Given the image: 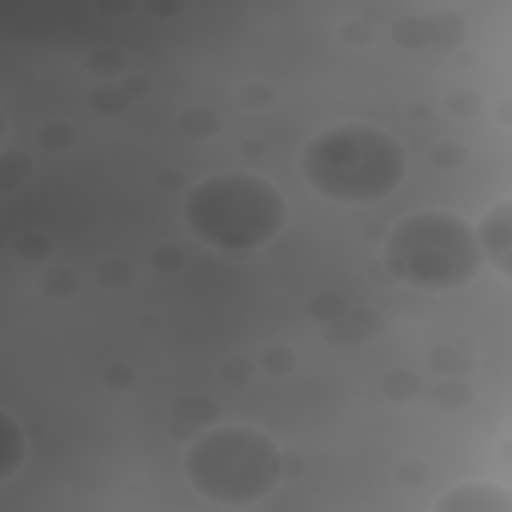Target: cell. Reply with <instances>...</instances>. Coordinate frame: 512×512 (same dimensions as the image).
<instances>
[{
	"mask_svg": "<svg viewBox=\"0 0 512 512\" xmlns=\"http://www.w3.org/2000/svg\"><path fill=\"white\" fill-rule=\"evenodd\" d=\"M468 20L460 8H416L392 20V40L408 52H448L464 40Z\"/></svg>",
	"mask_w": 512,
	"mask_h": 512,
	"instance_id": "5b68a950",
	"label": "cell"
},
{
	"mask_svg": "<svg viewBox=\"0 0 512 512\" xmlns=\"http://www.w3.org/2000/svg\"><path fill=\"white\" fill-rule=\"evenodd\" d=\"M148 256H152V268H156V272H180V268H184V252H180L176 244H160V248H152Z\"/></svg>",
	"mask_w": 512,
	"mask_h": 512,
	"instance_id": "44dd1931",
	"label": "cell"
},
{
	"mask_svg": "<svg viewBox=\"0 0 512 512\" xmlns=\"http://www.w3.org/2000/svg\"><path fill=\"white\" fill-rule=\"evenodd\" d=\"M184 224L200 244L224 256H248L284 232L288 200L260 172H212L188 188Z\"/></svg>",
	"mask_w": 512,
	"mask_h": 512,
	"instance_id": "7a4b0ae2",
	"label": "cell"
},
{
	"mask_svg": "<svg viewBox=\"0 0 512 512\" xmlns=\"http://www.w3.org/2000/svg\"><path fill=\"white\" fill-rule=\"evenodd\" d=\"M220 128H224V120H220V112H216V108H208V104H196V108L180 112V132H184V136L208 140V136H216Z\"/></svg>",
	"mask_w": 512,
	"mask_h": 512,
	"instance_id": "8fae6325",
	"label": "cell"
},
{
	"mask_svg": "<svg viewBox=\"0 0 512 512\" xmlns=\"http://www.w3.org/2000/svg\"><path fill=\"white\" fill-rule=\"evenodd\" d=\"M432 512H512V488L496 480H460L432 500Z\"/></svg>",
	"mask_w": 512,
	"mask_h": 512,
	"instance_id": "52a82bcc",
	"label": "cell"
},
{
	"mask_svg": "<svg viewBox=\"0 0 512 512\" xmlns=\"http://www.w3.org/2000/svg\"><path fill=\"white\" fill-rule=\"evenodd\" d=\"M432 396H436V404H448V408H464V404L472 400V392H468V384H464V380H444Z\"/></svg>",
	"mask_w": 512,
	"mask_h": 512,
	"instance_id": "ffe728a7",
	"label": "cell"
},
{
	"mask_svg": "<svg viewBox=\"0 0 512 512\" xmlns=\"http://www.w3.org/2000/svg\"><path fill=\"white\" fill-rule=\"evenodd\" d=\"M428 364H432V372L444 380H464L468 376V368H472V352H468V344H460V340H452V344H436L432 352H428Z\"/></svg>",
	"mask_w": 512,
	"mask_h": 512,
	"instance_id": "30bf717a",
	"label": "cell"
},
{
	"mask_svg": "<svg viewBox=\"0 0 512 512\" xmlns=\"http://www.w3.org/2000/svg\"><path fill=\"white\" fill-rule=\"evenodd\" d=\"M504 460H512V440H504Z\"/></svg>",
	"mask_w": 512,
	"mask_h": 512,
	"instance_id": "f1b7e54d",
	"label": "cell"
},
{
	"mask_svg": "<svg viewBox=\"0 0 512 512\" xmlns=\"http://www.w3.org/2000/svg\"><path fill=\"white\" fill-rule=\"evenodd\" d=\"M476 240H480L484 264H492L504 280H512V196L484 208L476 224Z\"/></svg>",
	"mask_w": 512,
	"mask_h": 512,
	"instance_id": "8992f818",
	"label": "cell"
},
{
	"mask_svg": "<svg viewBox=\"0 0 512 512\" xmlns=\"http://www.w3.org/2000/svg\"><path fill=\"white\" fill-rule=\"evenodd\" d=\"M96 284L100 288H112V292L128 288L132 284V264L124 256H100L96 260Z\"/></svg>",
	"mask_w": 512,
	"mask_h": 512,
	"instance_id": "7c38bea8",
	"label": "cell"
},
{
	"mask_svg": "<svg viewBox=\"0 0 512 512\" xmlns=\"http://www.w3.org/2000/svg\"><path fill=\"white\" fill-rule=\"evenodd\" d=\"M128 92L124 88H116V84H100V88H92V96H88V108L96 112V116H120L124 108H128Z\"/></svg>",
	"mask_w": 512,
	"mask_h": 512,
	"instance_id": "5bb4252c",
	"label": "cell"
},
{
	"mask_svg": "<svg viewBox=\"0 0 512 512\" xmlns=\"http://www.w3.org/2000/svg\"><path fill=\"white\" fill-rule=\"evenodd\" d=\"M104 384H108V388H128V384H132V368H124V364L104 368Z\"/></svg>",
	"mask_w": 512,
	"mask_h": 512,
	"instance_id": "4316f807",
	"label": "cell"
},
{
	"mask_svg": "<svg viewBox=\"0 0 512 512\" xmlns=\"http://www.w3.org/2000/svg\"><path fill=\"white\" fill-rule=\"evenodd\" d=\"M256 368H264L268 376H288L296 368V352L284 348V344H268L256 352Z\"/></svg>",
	"mask_w": 512,
	"mask_h": 512,
	"instance_id": "e0dca14e",
	"label": "cell"
},
{
	"mask_svg": "<svg viewBox=\"0 0 512 512\" xmlns=\"http://www.w3.org/2000/svg\"><path fill=\"white\" fill-rule=\"evenodd\" d=\"M240 104L244 108H268L272 104V88L268 84H244L240 88Z\"/></svg>",
	"mask_w": 512,
	"mask_h": 512,
	"instance_id": "cb8c5ba5",
	"label": "cell"
},
{
	"mask_svg": "<svg viewBox=\"0 0 512 512\" xmlns=\"http://www.w3.org/2000/svg\"><path fill=\"white\" fill-rule=\"evenodd\" d=\"M384 396H388V400H408V396H416V376H412V372H392V376L384 380Z\"/></svg>",
	"mask_w": 512,
	"mask_h": 512,
	"instance_id": "7402d4cb",
	"label": "cell"
},
{
	"mask_svg": "<svg viewBox=\"0 0 512 512\" xmlns=\"http://www.w3.org/2000/svg\"><path fill=\"white\" fill-rule=\"evenodd\" d=\"M304 184L336 204H376L392 196L408 176L404 144L376 124H332L300 148Z\"/></svg>",
	"mask_w": 512,
	"mask_h": 512,
	"instance_id": "6da1fadb",
	"label": "cell"
},
{
	"mask_svg": "<svg viewBox=\"0 0 512 512\" xmlns=\"http://www.w3.org/2000/svg\"><path fill=\"white\" fill-rule=\"evenodd\" d=\"M12 248H16L20 260H44V256H52V240L44 232H24V236H16Z\"/></svg>",
	"mask_w": 512,
	"mask_h": 512,
	"instance_id": "d6986e66",
	"label": "cell"
},
{
	"mask_svg": "<svg viewBox=\"0 0 512 512\" xmlns=\"http://www.w3.org/2000/svg\"><path fill=\"white\" fill-rule=\"evenodd\" d=\"M448 108H452L456 116H472V112H480V96H476V92H452V96H448Z\"/></svg>",
	"mask_w": 512,
	"mask_h": 512,
	"instance_id": "484cf974",
	"label": "cell"
},
{
	"mask_svg": "<svg viewBox=\"0 0 512 512\" xmlns=\"http://www.w3.org/2000/svg\"><path fill=\"white\" fill-rule=\"evenodd\" d=\"M252 368H256V360H228V364H220V376L228 380V384H248V376H252Z\"/></svg>",
	"mask_w": 512,
	"mask_h": 512,
	"instance_id": "d4e9b609",
	"label": "cell"
},
{
	"mask_svg": "<svg viewBox=\"0 0 512 512\" xmlns=\"http://www.w3.org/2000/svg\"><path fill=\"white\" fill-rule=\"evenodd\" d=\"M380 260L392 280L424 292L464 288L484 264L476 228L444 208H420L400 216L384 236Z\"/></svg>",
	"mask_w": 512,
	"mask_h": 512,
	"instance_id": "277c9868",
	"label": "cell"
},
{
	"mask_svg": "<svg viewBox=\"0 0 512 512\" xmlns=\"http://www.w3.org/2000/svg\"><path fill=\"white\" fill-rule=\"evenodd\" d=\"M88 68H92V72H100V76L112 84V76L128 68V56H124L120 48H96V52L88 56Z\"/></svg>",
	"mask_w": 512,
	"mask_h": 512,
	"instance_id": "ac0fdd59",
	"label": "cell"
},
{
	"mask_svg": "<svg viewBox=\"0 0 512 512\" xmlns=\"http://www.w3.org/2000/svg\"><path fill=\"white\" fill-rule=\"evenodd\" d=\"M40 288H44V296H52V300H60V296H76L80 276H76L72 268L52 264V268H44V272H40Z\"/></svg>",
	"mask_w": 512,
	"mask_h": 512,
	"instance_id": "9a60e30c",
	"label": "cell"
},
{
	"mask_svg": "<svg viewBox=\"0 0 512 512\" xmlns=\"http://www.w3.org/2000/svg\"><path fill=\"white\" fill-rule=\"evenodd\" d=\"M36 144H40L44 152H64V148L76 144V124H68V120H48V124L36 128Z\"/></svg>",
	"mask_w": 512,
	"mask_h": 512,
	"instance_id": "4fadbf2b",
	"label": "cell"
},
{
	"mask_svg": "<svg viewBox=\"0 0 512 512\" xmlns=\"http://www.w3.org/2000/svg\"><path fill=\"white\" fill-rule=\"evenodd\" d=\"M28 456V436L12 412H0V480H12L24 468Z\"/></svg>",
	"mask_w": 512,
	"mask_h": 512,
	"instance_id": "9c48e42d",
	"label": "cell"
},
{
	"mask_svg": "<svg viewBox=\"0 0 512 512\" xmlns=\"http://www.w3.org/2000/svg\"><path fill=\"white\" fill-rule=\"evenodd\" d=\"M380 332V316L372 308H348L340 320L324 324V340L332 348H356V344H368L372 336Z\"/></svg>",
	"mask_w": 512,
	"mask_h": 512,
	"instance_id": "ba28073f",
	"label": "cell"
},
{
	"mask_svg": "<svg viewBox=\"0 0 512 512\" xmlns=\"http://www.w3.org/2000/svg\"><path fill=\"white\" fill-rule=\"evenodd\" d=\"M492 112H496V120H500L504 128H512V96H504V100H500Z\"/></svg>",
	"mask_w": 512,
	"mask_h": 512,
	"instance_id": "83f0119b",
	"label": "cell"
},
{
	"mask_svg": "<svg viewBox=\"0 0 512 512\" xmlns=\"http://www.w3.org/2000/svg\"><path fill=\"white\" fill-rule=\"evenodd\" d=\"M464 156H468V152H464L460 144H436V148H432V164H436V168H460Z\"/></svg>",
	"mask_w": 512,
	"mask_h": 512,
	"instance_id": "603a6c76",
	"label": "cell"
},
{
	"mask_svg": "<svg viewBox=\"0 0 512 512\" xmlns=\"http://www.w3.org/2000/svg\"><path fill=\"white\" fill-rule=\"evenodd\" d=\"M348 308H352V304H348V296H344V292H320V296H312V300H308V316H312V320H320V324L340 320Z\"/></svg>",
	"mask_w": 512,
	"mask_h": 512,
	"instance_id": "2e32d148",
	"label": "cell"
},
{
	"mask_svg": "<svg viewBox=\"0 0 512 512\" xmlns=\"http://www.w3.org/2000/svg\"><path fill=\"white\" fill-rule=\"evenodd\" d=\"M284 476L280 444L252 424H212L188 440L184 480L212 504L248 508L276 492Z\"/></svg>",
	"mask_w": 512,
	"mask_h": 512,
	"instance_id": "3957f363",
	"label": "cell"
}]
</instances>
